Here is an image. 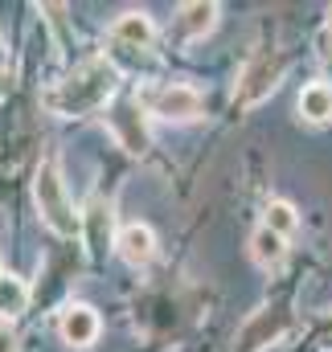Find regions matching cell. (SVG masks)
<instances>
[{
    "label": "cell",
    "mask_w": 332,
    "mask_h": 352,
    "mask_svg": "<svg viewBox=\"0 0 332 352\" xmlns=\"http://www.w3.org/2000/svg\"><path fill=\"white\" fill-rule=\"evenodd\" d=\"M115 94V66L103 62V58H90L83 62L66 82H58L54 90H45V107L62 119H74V115H90L98 111L107 98Z\"/></svg>",
    "instance_id": "6da1fadb"
},
{
    "label": "cell",
    "mask_w": 332,
    "mask_h": 352,
    "mask_svg": "<svg viewBox=\"0 0 332 352\" xmlns=\"http://www.w3.org/2000/svg\"><path fill=\"white\" fill-rule=\"evenodd\" d=\"M33 197H37V209H41V221L62 234V238H74V230H83V217H74V205L66 197V184H62V173L54 160H45L37 168V180H33Z\"/></svg>",
    "instance_id": "7a4b0ae2"
},
{
    "label": "cell",
    "mask_w": 332,
    "mask_h": 352,
    "mask_svg": "<svg viewBox=\"0 0 332 352\" xmlns=\"http://www.w3.org/2000/svg\"><path fill=\"white\" fill-rule=\"evenodd\" d=\"M140 107H144L148 115H156V119H168V123H189V119L201 115L205 98L193 87H185V82H165V87L144 90Z\"/></svg>",
    "instance_id": "3957f363"
},
{
    "label": "cell",
    "mask_w": 332,
    "mask_h": 352,
    "mask_svg": "<svg viewBox=\"0 0 332 352\" xmlns=\"http://www.w3.org/2000/svg\"><path fill=\"white\" fill-rule=\"evenodd\" d=\"M107 127H111V135L119 140V148H123V152H132V156H144V152H148L144 107H140L136 98H123V102H115V107L107 111Z\"/></svg>",
    "instance_id": "277c9868"
},
{
    "label": "cell",
    "mask_w": 332,
    "mask_h": 352,
    "mask_svg": "<svg viewBox=\"0 0 332 352\" xmlns=\"http://www.w3.org/2000/svg\"><path fill=\"white\" fill-rule=\"evenodd\" d=\"M279 78H283V58L258 54V58L250 62L247 70H242V78H238V102H242V107H254V102H262L271 90L279 87Z\"/></svg>",
    "instance_id": "5b68a950"
},
{
    "label": "cell",
    "mask_w": 332,
    "mask_h": 352,
    "mask_svg": "<svg viewBox=\"0 0 332 352\" xmlns=\"http://www.w3.org/2000/svg\"><path fill=\"white\" fill-rule=\"evenodd\" d=\"M287 328H291V316L283 307H262V311H254V320L242 328L238 344H242V352H258V349H267V344H275Z\"/></svg>",
    "instance_id": "8992f818"
},
{
    "label": "cell",
    "mask_w": 332,
    "mask_h": 352,
    "mask_svg": "<svg viewBox=\"0 0 332 352\" xmlns=\"http://www.w3.org/2000/svg\"><path fill=\"white\" fill-rule=\"evenodd\" d=\"M115 250H119V258H123L127 266H148L152 258H156V234H152L148 226L132 221V226H123V230H119Z\"/></svg>",
    "instance_id": "52a82bcc"
},
{
    "label": "cell",
    "mask_w": 332,
    "mask_h": 352,
    "mask_svg": "<svg viewBox=\"0 0 332 352\" xmlns=\"http://www.w3.org/2000/svg\"><path fill=\"white\" fill-rule=\"evenodd\" d=\"M58 332H62V340H66L70 349H90L94 336H98V316H94V307H86V303H70V307L62 311Z\"/></svg>",
    "instance_id": "ba28073f"
},
{
    "label": "cell",
    "mask_w": 332,
    "mask_h": 352,
    "mask_svg": "<svg viewBox=\"0 0 332 352\" xmlns=\"http://www.w3.org/2000/svg\"><path fill=\"white\" fill-rule=\"evenodd\" d=\"M83 238H86V250H90L94 258L111 246V205H107L103 197H94L83 209Z\"/></svg>",
    "instance_id": "9c48e42d"
},
{
    "label": "cell",
    "mask_w": 332,
    "mask_h": 352,
    "mask_svg": "<svg viewBox=\"0 0 332 352\" xmlns=\"http://www.w3.org/2000/svg\"><path fill=\"white\" fill-rule=\"evenodd\" d=\"M214 25H218V4L214 0H193V4H180L176 8V29L189 41H201Z\"/></svg>",
    "instance_id": "30bf717a"
},
{
    "label": "cell",
    "mask_w": 332,
    "mask_h": 352,
    "mask_svg": "<svg viewBox=\"0 0 332 352\" xmlns=\"http://www.w3.org/2000/svg\"><path fill=\"white\" fill-rule=\"evenodd\" d=\"M111 41H115V45H136V50H144V45H152V21H148L144 12H123V16L115 21V29H111Z\"/></svg>",
    "instance_id": "8fae6325"
},
{
    "label": "cell",
    "mask_w": 332,
    "mask_h": 352,
    "mask_svg": "<svg viewBox=\"0 0 332 352\" xmlns=\"http://www.w3.org/2000/svg\"><path fill=\"white\" fill-rule=\"evenodd\" d=\"M300 115H304L308 123H329L332 119V87L329 82L304 87V94H300Z\"/></svg>",
    "instance_id": "7c38bea8"
},
{
    "label": "cell",
    "mask_w": 332,
    "mask_h": 352,
    "mask_svg": "<svg viewBox=\"0 0 332 352\" xmlns=\"http://www.w3.org/2000/svg\"><path fill=\"white\" fill-rule=\"evenodd\" d=\"M29 307V287L17 274H0V320H17Z\"/></svg>",
    "instance_id": "4fadbf2b"
},
{
    "label": "cell",
    "mask_w": 332,
    "mask_h": 352,
    "mask_svg": "<svg viewBox=\"0 0 332 352\" xmlns=\"http://www.w3.org/2000/svg\"><path fill=\"white\" fill-rule=\"evenodd\" d=\"M283 254H287V246H283V238L275 234V230H258L254 238H250V258L258 266H279L283 263Z\"/></svg>",
    "instance_id": "5bb4252c"
},
{
    "label": "cell",
    "mask_w": 332,
    "mask_h": 352,
    "mask_svg": "<svg viewBox=\"0 0 332 352\" xmlns=\"http://www.w3.org/2000/svg\"><path fill=\"white\" fill-rule=\"evenodd\" d=\"M295 226H300V217H295V209L287 201H271L267 205V230H275L279 238H287Z\"/></svg>",
    "instance_id": "9a60e30c"
},
{
    "label": "cell",
    "mask_w": 332,
    "mask_h": 352,
    "mask_svg": "<svg viewBox=\"0 0 332 352\" xmlns=\"http://www.w3.org/2000/svg\"><path fill=\"white\" fill-rule=\"evenodd\" d=\"M0 352H17V332L8 328V320H0Z\"/></svg>",
    "instance_id": "2e32d148"
},
{
    "label": "cell",
    "mask_w": 332,
    "mask_h": 352,
    "mask_svg": "<svg viewBox=\"0 0 332 352\" xmlns=\"http://www.w3.org/2000/svg\"><path fill=\"white\" fill-rule=\"evenodd\" d=\"M329 37H332V16H329Z\"/></svg>",
    "instance_id": "e0dca14e"
}]
</instances>
